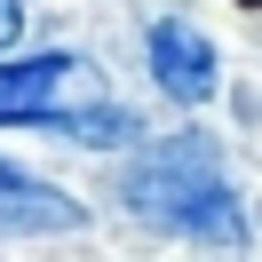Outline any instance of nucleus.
<instances>
[{"label": "nucleus", "mask_w": 262, "mask_h": 262, "mask_svg": "<svg viewBox=\"0 0 262 262\" xmlns=\"http://www.w3.org/2000/svg\"><path fill=\"white\" fill-rule=\"evenodd\" d=\"M56 230H80V199L0 159V238H56Z\"/></svg>", "instance_id": "20e7f679"}, {"label": "nucleus", "mask_w": 262, "mask_h": 262, "mask_svg": "<svg viewBox=\"0 0 262 262\" xmlns=\"http://www.w3.org/2000/svg\"><path fill=\"white\" fill-rule=\"evenodd\" d=\"M24 40V0H0V56Z\"/></svg>", "instance_id": "39448f33"}, {"label": "nucleus", "mask_w": 262, "mask_h": 262, "mask_svg": "<svg viewBox=\"0 0 262 262\" xmlns=\"http://www.w3.org/2000/svg\"><path fill=\"white\" fill-rule=\"evenodd\" d=\"M119 207L135 223H151L159 238H183V246H214V254H246L254 223H246V199L230 183L223 151L207 135H167V143H143L119 175Z\"/></svg>", "instance_id": "f257e3e1"}, {"label": "nucleus", "mask_w": 262, "mask_h": 262, "mask_svg": "<svg viewBox=\"0 0 262 262\" xmlns=\"http://www.w3.org/2000/svg\"><path fill=\"white\" fill-rule=\"evenodd\" d=\"M143 56H151V88L167 103H183V112H199V103L223 96V48L191 16H151L143 24Z\"/></svg>", "instance_id": "7ed1b4c3"}, {"label": "nucleus", "mask_w": 262, "mask_h": 262, "mask_svg": "<svg viewBox=\"0 0 262 262\" xmlns=\"http://www.w3.org/2000/svg\"><path fill=\"white\" fill-rule=\"evenodd\" d=\"M96 103H103V80L80 48H24L16 64H0V119H16V127H48L72 143V127Z\"/></svg>", "instance_id": "f03ea898"}]
</instances>
